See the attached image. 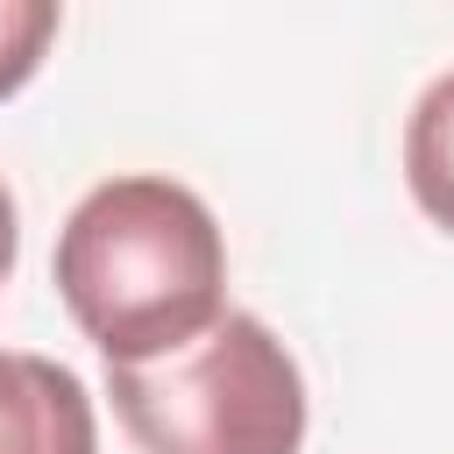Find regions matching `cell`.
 Here are the masks:
<instances>
[{
  "instance_id": "1",
  "label": "cell",
  "mask_w": 454,
  "mask_h": 454,
  "mask_svg": "<svg viewBox=\"0 0 454 454\" xmlns=\"http://www.w3.org/2000/svg\"><path fill=\"white\" fill-rule=\"evenodd\" d=\"M57 298L106 369H142L227 319V234L213 206L156 170L92 184L57 227Z\"/></svg>"
},
{
  "instance_id": "2",
  "label": "cell",
  "mask_w": 454,
  "mask_h": 454,
  "mask_svg": "<svg viewBox=\"0 0 454 454\" xmlns=\"http://www.w3.org/2000/svg\"><path fill=\"white\" fill-rule=\"evenodd\" d=\"M106 397L142 454H298L305 447V376L255 312L213 319L192 348L163 362L106 369Z\"/></svg>"
},
{
  "instance_id": "3",
  "label": "cell",
  "mask_w": 454,
  "mask_h": 454,
  "mask_svg": "<svg viewBox=\"0 0 454 454\" xmlns=\"http://www.w3.org/2000/svg\"><path fill=\"white\" fill-rule=\"evenodd\" d=\"M0 454H99V419L78 369L0 348Z\"/></svg>"
},
{
  "instance_id": "4",
  "label": "cell",
  "mask_w": 454,
  "mask_h": 454,
  "mask_svg": "<svg viewBox=\"0 0 454 454\" xmlns=\"http://www.w3.org/2000/svg\"><path fill=\"white\" fill-rule=\"evenodd\" d=\"M404 184L419 213L454 234V71H440L404 121Z\"/></svg>"
},
{
  "instance_id": "5",
  "label": "cell",
  "mask_w": 454,
  "mask_h": 454,
  "mask_svg": "<svg viewBox=\"0 0 454 454\" xmlns=\"http://www.w3.org/2000/svg\"><path fill=\"white\" fill-rule=\"evenodd\" d=\"M50 35H57V7L50 0H0V99L35 78Z\"/></svg>"
},
{
  "instance_id": "6",
  "label": "cell",
  "mask_w": 454,
  "mask_h": 454,
  "mask_svg": "<svg viewBox=\"0 0 454 454\" xmlns=\"http://www.w3.org/2000/svg\"><path fill=\"white\" fill-rule=\"evenodd\" d=\"M14 255H21V213H14V192L0 177V284L14 277Z\"/></svg>"
}]
</instances>
